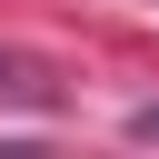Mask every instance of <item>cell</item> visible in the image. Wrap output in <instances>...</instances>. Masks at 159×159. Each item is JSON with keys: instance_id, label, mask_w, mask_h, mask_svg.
<instances>
[{"instance_id": "6da1fadb", "label": "cell", "mask_w": 159, "mask_h": 159, "mask_svg": "<svg viewBox=\"0 0 159 159\" xmlns=\"http://www.w3.org/2000/svg\"><path fill=\"white\" fill-rule=\"evenodd\" d=\"M0 99H50V80H40L30 60H10V50H0Z\"/></svg>"}, {"instance_id": "7a4b0ae2", "label": "cell", "mask_w": 159, "mask_h": 159, "mask_svg": "<svg viewBox=\"0 0 159 159\" xmlns=\"http://www.w3.org/2000/svg\"><path fill=\"white\" fill-rule=\"evenodd\" d=\"M129 139H159V99H139V109H129Z\"/></svg>"}]
</instances>
